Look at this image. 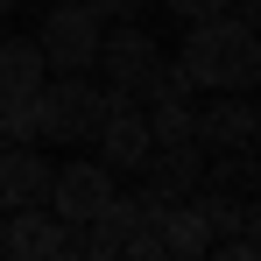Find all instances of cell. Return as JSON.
Masks as SVG:
<instances>
[{
	"mask_svg": "<svg viewBox=\"0 0 261 261\" xmlns=\"http://www.w3.org/2000/svg\"><path fill=\"white\" fill-rule=\"evenodd\" d=\"M191 92H254L261 85V29L212 14V21H191V36L176 49Z\"/></svg>",
	"mask_w": 261,
	"mask_h": 261,
	"instance_id": "cell-1",
	"label": "cell"
},
{
	"mask_svg": "<svg viewBox=\"0 0 261 261\" xmlns=\"http://www.w3.org/2000/svg\"><path fill=\"white\" fill-rule=\"evenodd\" d=\"M106 113H113V99H106V85H92V71H49L43 78V134L36 141H92Z\"/></svg>",
	"mask_w": 261,
	"mask_h": 261,
	"instance_id": "cell-2",
	"label": "cell"
},
{
	"mask_svg": "<svg viewBox=\"0 0 261 261\" xmlns=\"http://www.w3.org/2000/svg\"><path fill=\"white\" fill-rule=\"evenodd\" d=\"M99 36H106V21L92 14L85 0H57L43 14V29H36L49 71H92V64H99Z\"/></svg>",
	"mask_w": 261,
	"mask_h": 261,
	"instance_id": "cell-3",
	"label": "cell"
},
{
	"mask_svg": "<svg viewBox=\"0 0 261 261\" xmlns=\"http://www.w3.org/2000/svg\"><path fill=\"white\" fill-rule=\"evenodd\" d=\"M0 254L7 261H78V226H64L49 205H14L0 219Z\"/></svg>",
	"mask_w": 261,
	"mask_h": 261,
	"instance_id": "cell-4",
	"label": "cell"
},
{
	"mask_svg": "<svg viewBox=\"0 0 261 261\" xmlns=\"http://www.w3.org/2000/svg\"><path fill=\"white\" fill-rule=\"evenodd\" d=\"M113 191H120V176L106 170L99 155H78V163H64V170L49 176V212L64 219V226H85Z\"/></svg>",
	"mask_w": 261,
	"mask_h": 261,
	"instance_id": "cell-5",
	"label": "cell"
},
{
	"mask_svg": "<svg viewBox=\"0 0 261 261\" xmlns=\"http://www.w3.org/2000/svg\"><path fill=\"white\" fill-rule=\"evenodd\" d=\"M99 163L113 176H134L148 155H155V134H148V106H113L106 120H99Z\"/></svg>",
	"mask_w": 261,
	"mask_h": 261,
	"instance_id": "cell-6",
	"label": "cell"
},
{
	"mask_svg": "<svg viewBox=\"0 0 261 261\" xmlns=\"http://www.w3.org/2000/svg\"><path fill=\"white\" fill-rule=\"evenodd\" d=\"M198 141L205 148H247V141H261V99H240V92L205 99L198 106Z\"/></svg>",
	"mask_w": 261,
	"mask_h": 261,
	"instance_id": "cell-7",
	"label": "cell"
},
{
	"mask_svg": "<svg viewBox=\"0 0 261 261\" xmlns=\"http://www.w3.org/2000/svg\"><path fill=\"white\" fill-rule=\"evenodd\" d=\"M141 191L148 198H191L198 184H205V141H170V148H155L148 163H141Z\"/></svg>",
	"mask_w": 261,
	"mask_h": 261,
	"instance_id": "cell-8",
	"label": "cell"
},
{
	"mask_svg": "<svg viewBox=\"0 0 261 261\" xmlns=\"http://www.w3.org/2000/svg\"><path fill=\"white\" fill-rule=\"evenodd\" d=\"M49 176H57V163L36 155V141H7V155H0V184H7L14 205H49Z\"/></svg>",
	"mask_w": 261,
	"mask_h": 261,
	"instance_id": "cell-9",
	"label": "cell"
},
{
	"mask_svg": "<svg viewBox=\"0 0 261 261\" xmlns=\"http://www.w3.org/2000/svg\"><path fill=\"white\" fill-rule=\"evenodd\" d=\"M212 247V226H205V212L191 205V198H176L170 212H163V261H198Z\"/></svg>",
	"mask_w": 261,
	"mask_h": 261,
	"instance_id": "cell-10",
	"label": "cell"
},
{
	"mask_svg": "<svg viewBox=\"0 0 261 261\" xmlns=\"http://www.w3.org/2000/svg\"><path fill=\"white\" fill-rule=\"evenodd\" d=\"M43 78H49V64H43V43L36 36L0 43V92H36Z\"/></svg>",
	"mask_w": 261,
	"mask_h": 261,
	"instance_id": "cell-11",
	"label": "cell"
},
{
	"mask_svg": "<svg viewBox=\"0 0 261 261\" xmlns=\"http://www.w3.org/2000/svg\"><path fill=\"white\" fill-rule=\"evenodd\" d=\"M36 134H43V85L0 92V141H36Z\"/></svg>",
	"mask_w": 261,
	"mask_h": 261,
	"instance_id": "cell-12",
	"label": "cell"
},
{
	"mask_svg": "<svg viewBox=\"0 0 261 261\" xmlns=\"http://www.w3.org/2000/svg\"><path fill=\"white\" fill-rule=\"evenodd\" d=\"M148 134H155V148L198 141V99H163V106H148Z\"/></svg>",
	"mask_w": 261,
	"mask_h": 261,
	"instance_id": "cell-13",
	"label": "cell"
},
{
	"mask_svg": "<svg viewBox=\"0 0 261 261\" xmlns=\"http://www.w3.org/2000/svg\"><path fill=\"white\" fill-rule=\"evenodd\" d=\"M170 14H184V21H212V14H226V0H170Z\"/></svg>",
	"mask_w": 261,
	"mask_h": 261,
	"instance_id": "cell-14",
	"label": "cell"
},
{
	"mask_svg": "<svg viewBox=\"0 0 261 261\" xmlns=\"http://www.w3.org/2000/svg\"><path fill=\"white\" fill-rule=\"evenodd\" d=\"M92 14H99V21H134V7H141V0H85Z\"/></svg>",
	"mask_w": 261,
	"mask_h": 261,
	"instance_id": "cell-15",
	"label": "cell"
},
{
	"mask_svg": "<svg viewBox=\"0 0 261 261\" xmlns=\"http://www.w3.org/2000/svg\"><path fill=\"white\" fill-rule=\"evenodd\" d=\"M226 14H233V21H247V29H261V0H226Z\"/></svg>",
	"mask_w": 261,
	"mask_h": 261,
	"instance_id": "cell-16",
	"label": "cell"
},
{
	"mask_svg": "<svg viewBox=\"0 0 261 261\" xmlns=\"http://www.w3.org/2000/svg\"><path fill=\"white\" fill-rule=\"evenodd\" d=\"M7 212H14V198H7V184H0V219H7Z\"/></svg>",
	"mask_w": 261,
	"mask_h": 261,
	"instance_id": "cell-17",
	"label": "cell"
},
{
	"mask_svg": "<svg viewBox=\"0 0 261 261\" xmlns=\"http://www.w3.org/2000/svg\"><path fill=\"white\" fill-rule=\"evenodd\" d=\"M7 7H14V0H0V14H7Z\"/></svg>",
	"mask_w": 261,
	"mask_h": 261,
	"instance_id": "cell-18",
	"label": "cell"
},
{
	"mask_svg": "<svg viewBox=\"0 0 261 261\" xmlns=\"http://www.w3.org/2000/svg\"><path fill=\"white\" fill-rule=\"evenodd\" d=\"M254 254H261V233H254Z\"/></svg>",
	"mask_w": 261,
	"mask_h": 261,
	"instance_id": "cell-19",
	"label": "cell"
},
{
	"mask_svg": "<svg viewBox=\"0 0 261 261\" xmlns=\"http://www.w3.org/2000/svg\"><path fill=\"white\" fill-rule=\"evenodd\" d=\"M0 155H7V141H0Z\"/></svg>",
	"mask_w": 261,
	"mask_h": 261,
	"instance_id": "cell-20",
	"label": "cell"
}]
</instances>
